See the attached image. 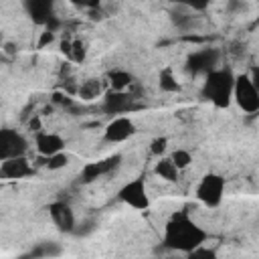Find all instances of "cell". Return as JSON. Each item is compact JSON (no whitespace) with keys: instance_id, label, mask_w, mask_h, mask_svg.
<instances>
[{"instance_id":"7","label":"cell","mask_w":259,"mask_h":259,"mask_svg":"<svg viewBox=\"0 0 259 259\" xmlns=\"http://www.w3.org/2000/svg\"><path fill=\"white\" fill-rule=\"evenodd\" d=\"M26 150H28V142L20 132L10 127H4L0 132V162L8 158L26 156Z\"/></svg>"},{"instance_id":"10","label":"cell","mask_w":259,"mask_h":259,"mask_svg":"<svg viewBox=\"0 0 259 259\" xmlns=\"http://www.w3.org/2000/svg\"><path fill=\"white\" fill-rule=\"evenodd\" d=\"M34 148L40 156L51 158L59 152H65V140L55 132H38L34 136Z\"/></svg>"},{"instance_id":"6","label":"cell","mask_w":259,"mask_h":259,"mask_svg":"<svg viewBox=\"0 0 259 259\" xmlns=\"http://www.w3.org/2000/svg\"><path fill=\"white\" fill-rule=\"evenodd\" d=\"M136 123L130 115H115L103 130V140L107 144H121L136 136Z\"/></svg>"},{"instance_id":"5","label":"cell","mask_w":259,"mask_h":259,"mask_svg":"<svg viewBox=\"0 0 259 259\" xmlns=\"http://www.w3.org/2000/svg\"><path fill=\"white\" fill-rule=\"evenodd\" d=\"M117 198L136 208V210H148L152 200H150V194H148V186H146V180L144 178H134V180H127L119 190H117Z\"/></svg>"},{"instance_id":"11","label":"cell","mask_w":259,"mask_h":259,"mask_svg":"<svg viewBox=\"0 0 259 259\" xmlns=\"http://www.w3.org/2000/svg\"><path fill=\"white\" fill-rule=\"evenodd\" d=\"M32 174V166L28 164L26 156H18V158H8L0 162V176L6 180H20Z\"/></svg>"},{"instance_id":"23","label":"cell","mask_w":259,"mask_h":259,"mask_svg":"<svg viewBox=\"0 0 259 259\" xmlns=\"http://www.w3.org/2000/svg\"><path fill=\"white\" fill-rule=\"evenodd\" d=\"M184 259H221V257H219V253H217L214 249H210V247L202 245V247L194 249L192 253L184 255Z\"/></svg>"},{"instance_id":"18","label":"cell","mask_w":259,"mask_h":259,"mask_svg":"<svg viewBox=\"0 0 259 259\" xmlns=\"http://www.w3.org/2000/svg\"><path fill=\"white\" fill-rule=\"evenodd\" d=\"M99 93H101V85H99L97 79H87V81H83V83L79 85V97L85 99V101L95 99Z\"/></svg>"},{"instance_id":"12","label":"cell","mask_w":259,"mask_h":259,"mask_svg":"<svg viewBox=\"0 0 259 259\" xmlns=\"http://www.w3.org/2000/svg\"><path fill=\"white\" fill-rule=\"evenodd\" d=\"M219 63V51L217 49H202L196 51L194 55L188 57V69L192 73H210L212 69H217L214 65Z\"/></svg>"},{"instance_id":"25","label":"cell","mask_w":259,"mask_h":259,"mask_svg":"<svg viewBox=\"0 0 259 259\" xmlns=\"http://www.w3.org/2000/svg\"><path fill=\"white\" fill-rule=\"evenodd\" d=\"M53 40H55V32H51V30H47V28H45V30L40 32V38H38V42H36V47H38V49H42V47H47V45H51Z\"/></svg>"},{"instance_id":"19","label":"cell","mask_w":259,"mask_h":259,"mask_svg":"<svg viewBox=\"0 0 259 259\" xmlns=\"http://www.w3.org/2000/svg\"><path fill=\"white\" fill-rule=\"evenodd\" d=\"M170 160L174 162V166L182 172V170H186L190 164H192V154L188 152V150H184V148H176V150H172L170 154Z\"/></svg>"},{"instance_id":"28","label":"cell","mask_w":259,"mask_h":259,"mask_svg":"<svg viewBox=\"0 0 259 259\" xmlns=\"http://www.w3.org/2000/svg\"><path fill=\"white\" fill-rule=\"evenodd\" d=\"M166 259H180V257H174V255H170V257H166Z\"/></svg>"},{"instance_id":"1","label":"cell","mask_w":259,"mask_h":259,"mask_svg":"<svg viewBox=\"0 0 259 259\" xmlns=\"http://www.w3.org/2000/svg\"><path fill=\"white\" fill-rule=\"evenodd\" d=\"M206 241H208V233L184 210L174 212L164 225L162 247L168 249L170 253L188 255L194 249L206 245Z\"/></svg>"},{"instance_id":"17","label":"cell","mask_w":259,"mask_h":259,"mask_svg":"<svg viewBox=\"0 0 259 259\" xmlns=\"http://www.w3.org/2000/svg\"><path fill=\"white\" fill-rule=\"evenodd\" d=\"M158 87L164 93H178L182 89L180 81L176 79V75H174V71L170 67H166V69L160 71V75H158Z\"/></svg>"},{"instance_id":"13","label":"cell","mask_w":259,"mask_h":259,"mask_svg":"<svg viewBox=\"0 0 259 259\" xmlns=\"http://www.w3.org/2000/svg\"><path fill=\"white\" fill-rule=\"evenodd\" d=\"M24 10L28 12V16L36 22V24H49L55 16H53V4L47 0H32V2H24Z\"/></svg>"},{"instance_id":"3","label":"cell","mask_w":259,"mask_h":259,"mask_svg":"<svg viewBox=\"0 0 259 259\" xmlns=\"http://www.w3.org/2000/svg\"><path fill=\"white\" fill-rule=\"evenodd\" d=\"M225 188H227L225 176H221L217 172H206L200 176V180L194 188V196L206 208H217V206H221V202L225 198Z\"/></svg>"},{"instance_id":"4","label":"cell","mask_w":259,"mask_h":259,"mask_svg":"<svg viewBox=\"0 0 259 259\" xmlns=\"http://www.w3.org/2000/svg\"><path fill=\"white\" fill-rule=\"evenodd\" d=\"M233 101L237 103V107L245 113H255L259 111V89L253 85V81L249 79L247 73H239L235 77V93H233Z\"/></svg>"},{"instance_id":"16","label":"cell","mask_w":259,"mask_h":259,"mask_svg":"<svg viewBox=\"0 0 259 259\" xmlns=\"http://www.w3.org/2000/svg\"><path fill=\"white\" fill-rule=\"evenodd\" d=\"M107 81L111 85V91H125L132 83H134V77L130 71H123V69H113L107 73Z\"/></svg>"},{"instance_id":"20","label":"cell","mask_w":259,"mask_h":259,"mask_svg":"<svg viewBox=\"0 0 259 259\" xmlns=\"http://www.w3.org/2000/svg\"><path fill=\"white\" fill-rule=\"evenodd\" d=\"M150 154L156 156V158H164L168 156V138L164 136H158L150 142Z\"/></svg>"},{"instance_id":"24","label":"cell","mask_w":259,"mask_h":259,"mask_svg":"<svg viewBox=\"0 0 259 259\" xmlns=\"http://www.w3.org/2000/svg\"><path fill=\"white\" fill-rule=\"evenodd\" d=\"M172 22H174V26H178L180 30H188L190 26H192V16L190 14H182V12H174L172 16Z\"/></svg>"},{"instance_id":"9","label":"cell","mask_w":259,"mask_h":259,"mask_svg":"<svg viewBox=\"0 0 259 259\" xmlns=\"http://www.w3.org/2000/svg\"><path fill=\"white\" fill-rule=\"evenodd\" d=\"M49 217L53 221V225L61 231V233H75V225H77V219H75V212L71 208L69 202L65 200H55L49 204Z\"/></svg>"},{"instance_id":"26","label":"cell","mask_w":259,"mask_h":259,"mask_svg":"<svg viewBox=\"0 0 259 259\" xmlns=\"http://www.w3.org/2000/svg\"><path fill=\"white\" fill-rule=\"evenodd\" d=\"M247 75H249V79L253 81V85L259 89V65H255V67H253V69H251Z\"/></svg>"},{"instance_id":"27","label":"cell","mask_w":259,"mask_h":259,"mask_svg":"<svg viewBox=\"0 0 259 259\" xmlns=\"http://www.w3.org/2000/svg\"><path fill=\"white\" fill-rule=\"evenodd\" d=\"M4 53L6 55H14L16 53V45L14 42H4Z\"/></svg>"},{"instance_id":"22","label":"cell","mask_w":259,"mask_h":259,"mask_svg":"<svg viewBox=\"0 0 259 259\" xmlns=\"http://www.w3.org/2000/svg\"><path fill=\"white\" fill-rule=\"evenodd\" d=\"M85 57H87V45H85L81 38L73 40V45H71V59H69V61H73V63H83Z\"/></svg>"},{"instance_id":"14","label":"cell","mask_w":259,"mask_h":259,"mask_svg":"<svg viewBox=\"0 0 259 259\" xmlns=\"http://www.w3.org/2000/svg\"><path fill=\"white\" fill-rule=\"evenodd\" d=\"M132 99L134 97L130 93H125V91H107L103 107L109 113H123V111H127L132 107Z\"/></svg>"},{"instance_id":"15","label":"cell","mask_w":259,"mask_h":259,"mask_svg":"<svg viewBox=\"0 0 259 259\" xmlns=\"http://www.w3.org/2000/svg\"><path fill=\"white\" fill-rule=\"evenodd\" d=\"M154 174H156L160 180H164V182H176L180 170L174 166V162L170 160V156H164V158H158V160H156V164H154Z\"/></svg>"},{"instance_id":"21","label":"cell","mask_w":259,"mask_h":259,"mask_svg":"<svg viewBox=\"0 0 259 259\" xmlns=\"http://www.w3.org/2000/svg\"><path fill=\"white\" fill-rule=\"evenodd\" d=\"M69 154L67 152H59V154H55V156H51V158H47V162H45V166L49 168V170H61V168H65L67 164H69Z\"/></svg>"},{"instance_id":"8","label":"cell","mask_w":259,"mask_h":259,"mask_svg":"<svg viewBox=\"0 0 259 259\" xmlns=\"http://www.w3.org/2000/svg\"><path fill=\"white\" fill-rule=\"evenodd\" d=\"M119 164H121V156H119V154L107 156V158H103V160L87 162V164L81 168L79 178H81V182H83V184H91V182H95L97 178H101V176H105V174L113 172Z\"/></svg>"},{"instance_id":"2","label":"cell","mask_w":259,"mask_h":259,"mask_svg":"<svg viewBox=\"0 0 259 259\" xmlns=\"http://www.w3.org/2000/svg\"><path fill=\"white\" fill-rule=\"evenodd\" d=\"M235 73L229 67H217L210 73L204 75L200 95L212 103L219 109H227L233 103V93H235Z\"/></svg>"}]
</instances>
